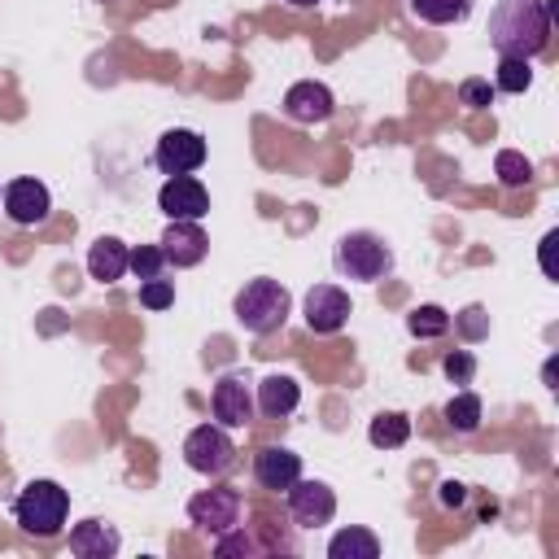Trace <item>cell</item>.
<instances>
[{
  "label": "cell",
  "mask_w": 559,
  "mask_h": 559,
  "mask_svg": "<svg viewBox=\"0 0 559 559\" xmlns=\"http://www.w3.org/2000/svg\"><path fill=\"white\" fill-rule=\"evenodd\" d=\"M293 9H314V4H323V0H288Z\"/></svg>",
  "instance_id": "d6a6232c"
},
{
  "label": "cell",
  "mask_w": 559,
  "mask_h": 559,
  "mask_svg": "<svg viewBox=\"0 0 559 559\" xmlns=\"http://www.w3.org/2000/svg\"><path fill=\"white\" fill-rule=\"evenodd\" d=\"M376 555H380V537L358 524L332 533V542H328V559H376Z\"/></svg>",
  "instance_id": "d6986e66"
},
{
  "label": "cell",
  "mask_w": 559,
  "mask_h": 559,
  "mask_svg": "<svg viewBox=\"0 0 559 559\" xmlns=\"http://www.w3.org/2000/svg\"><path fill=\"white\" fill-rule=\"evenodd\" d=\"M140 306H144V310H166V306H175V280H162V275L140 280Z\"/></svg>",
  "instance_id": "4316f807"
},
{
  "label": "cell",
  "mask_w": 559,
  "mask_h": 559,
  "mask_svg": "<svg viewBox=\"0 0 559 559\" xmlns=\"http://www.w3.org/2000/svg\"><path fill=\"white\" fill-rule=\"evenodd\" d=\"M13 520L31 537H57L70 520V493L57 480H31L13 498Z\"/></svg>",
  "instance_id": "3957f363"
},
{
  "label": "cell",
  "mask_w": 559,
  "mask_h": 559,
  "mask_svg": "<svg viewBox=\"0 0 559 559\" xmlns=\"http://www.w3.org/2000/svg\"><path fill=\"white\" fill-rule=\"evenodd\" d=\"M0 205H4V214H9L17 227H35V223L48 218L52 197H48V188H44L39 179H26V175H22V179H9V183H4Z\"/></svg>",
  "instance_id": "30bf717a"
},
{
  "label": "cell",
  "mask_w": 559,
  "mask_h": 559,
  "mask_svg": "<svg viewBox=\"0 0 559 559\" xmlns=\"http://www.w3.org/2000/svg\"><path fill=\"white\" fill-rule=\"evenodd\" d=\"M493 170H498V179H502L507 188H520V183H528V179H533L528 157H524V153H515V148H502V153L493 157Z\"/></svg>",
  "instance_id": "d4e9b609"
},
{
  "label": "cell",
  "mask_w": 559,
  "mask_h": 559,
  "mask_svg": "<svg viewBox=\"0 0 559 559\" xmlns=\"http://www.w3.org/2000/svg\"><path fill=\"white\" fill-rule=\"evenodd\" d=\"M205 135L192 131V127H170L157 135V148H153V166L170 179V175H192L201 162H205Z\"/></svg>",
  "instance_id": "8992f818"
},
{
  "label": "cell",
  "mask_w": 559,
  "mask_h": 559,
  "mask_svg": "<svg viewBox=\"0 0 559 559\" xmlns=\"http://www.w3.org/2000/svg\"><path fill=\"white\" fill-rule=\"evenodd\" d=\"M231 314H236V323H240L245 332L266 336V332H280V328L288 323V314H293V297H288V288H284L280 280L258 275V280H249V284L236 293Z\"/></svg>",
  "instance_id": "7a4b0ae2"
},
{
  "label": "cell",
  "mask_w": 559,
  "mask_h": 559,
  "mask_svg": "<svg viewBox=\"0 0 559 559\" xmlns=\"http://www.w3.org/2000/svg\"><path fill=\"white\" fill-rule=\"evenodd\" d=\"M188 520H192L197 528H205L210 537H218V533L236 528V520H240V493L227 489V485L201 489V493L188 502Z\"/></svg>",
  "instance_id": "ba28073f"
},
{
  "label": "cell",
  "mask_w": 559,
  "mask_h": 559,
  "mask_svg": "<svg viewBox=\"0 0 559 559\" xmlns=\"http://www.w3.org/2000/svg\"><path fill=\"white\" fill-rule=\"evenodd\" d=\"M162 258L170 262V266H197V262H205V253H210V236L201 231V223H192V218H170V227L162 231Z\"/></svg>",
  "instance_id": "7c38bea8"
},
{
  "label": "cell",
  "mask_w": 559,
  "mask_h": 559,
  "mask_svg": "<svg viewBox=\"0 0 559 559\" xmlns=\"http://www.w3.org/2000/svg\"><path fill=\"white\" fill-rule=\"evenodd\" d=\"M162 266H166L162 245H135V249L127 253V271H131L135 280H153V275H162Z\"/></svg>",
  "instance_id": "484cf974"
},
{
  "label": "cell",
  "mask_w": 559,
  "mask_h": 559,
  "mask_svg": "<svg viewBox=\"0 0 559 559\" xmlns=\"http://www.w3.org/2000/svg\"><path fill=\"white\" fill-rule=\"evenodd\" d=\"M367 437H371L376 450H397V445H406V437H411V419H406L402 411H384V415L371 419Z\"/></svg>",
  "instance_id": "44dd1931"
},
{
  "label": "cell",
  "mask_w": 559,
  "mask_h": 559,
  "mask_svg": "<svg viewBox=\"0 0 559 559\" xmlns=\"http://www.w3.org/2000/svg\"><path fill=\"white\" fill-rule=\"evenodd\" d=\"M284 498H288V515L297 520V528H323V524H332V515H336V493H332L328 480H306V476H297V480L284 489Z\"/></svg>",
  "instance_id": "52a82bcc"
},
{
  "label": "cell",
  "mask_w": 559,
  "mask_h": 559,
  "mask_svg": "<svg viewBox=\"0 0 559 559\" xmlns=\"http://www.w3.org/2000/svg\"><path fill=\"white\" fill-rule=\"evenodd\" d=\"M528 83H533V70H528L524 57H498L493 92H511V96H520V92H528Z\"/></svg>",
  "instance_id": "cb8c5ba5"
},
{
  "label": "cell",
  "mask_w": 559,
  "mask_h": 559,
  "mask_svg": "<svg viewBox=\"0 0 559 559\" xmlns=\"http://www.w3.org/2000/svg\"><path fill=\"white\" fill-rule=\"evenodd\" d=\"M406 332L419 336V341H432V336H445L450 332V314L441 306H415L406 314Z\"/></svg>",
  "instance_id": "603a6c76"
},
{
  "label": "cell",
  "mask_w": 559,
  "mask_h": 559,
  "mask_svg": "<svg viewBox=\"0 0 559 559\" xmlns=\"http://www.w3.org/2000/svg\"><path fill=\"white\" fill-rule=\"evenodd\" d=\"M459 105H467V109H489V105H493V83H489V79H463V83H459Z\"/></svg>",
  "instance_id": "83f0119b"
},
{
  "label": "cell",
  "mask_w": 559,
  "mask_h": 559,
  "mask_svg": "<svg viewBox=\"0 0 559 559\" xmlns=\"http://www.w3.org/2000/svg\"><path fill=\"white\" fill-rule=\"evenodd\" d=\"M127 253H131V245H122L118 236H96L87 249V275L96 284H118L127 275Z\"/></svg>",
  "instance_id": "e0dca14e"
},
{
  "label": "cell",
  "mask_w": 559,
  "mask_h": 559,
  "mask_svg": "<svg viewBox=\"0 0 559 559\" xmlns=\"http://www.w3.org/2000/svg\"><path fill=\"white\" fill-rule=\"evenodd\" d=\"M306 328L310 332H341L345 328V319L354 314V306H349V293L341 288V284H314L310 293H306Z\"/></svg>",
  "instance_id": "8fae6325"
},
{
  "label": "cell",
  "mask_w": 559,
  "mask_h": 559,
  "mask_svg": "<svg viewBox=\"0 0 559 559\" xmlns=\"http://www.w3.org/2000/svg\"><path fill=\"white\" fill-rule=\"evenodd\" d=\"M336 271L345 280H358V284H376L393 271V249L376 236V231H345L336 240Z\"/></svg>",
  "instance_id": "277c9868"
},
{
  "label": "cell",
  "mask_w": 559,
  "mask_h": 559,
  "mask_svg": "<svg viewBox=\"0 0 559 559\" xmlns=\"http://www.w3.org/2000/svg\"><path fill=\"white\" fill-rule=\"evenodd\" d=\"M441 371H445L454 384H467V380L476 376V358H472L467 349H454V354H445V358H441Z\"/></svg>",
  "instance_id": "f546056e"
},
{
  "label": "cell",
  "mask_w": 559,
  "mask_h": 559,
  "mask_svg": "<svg viewBox=\"0 0 559 559\" xmlns=\"http://www.w3.org/2000/svg\"><path fill=\"white\" fill-rule=\"evenodd\" d=\"M454 328L463 332V341H485V336H489V314H485L480 306H467V310L454 319Z\"/></svg>",
  "instance_id": "f1b7e54d"
},
{
  "label": "cell",
  "mask_w": 559,
  "mask_h": 559,
  "mask_svg": "<svg viewBox=\"0 0 559 559\" xmlns=\"http://www.w3.org/2000/svg\"><path fill=\"white\" fill-rule=\"evenodd\" d=\"M550 0H498L489 13V44L498 57H537L550 39Z\"/></svg>",
  "instance_id": "6da1fadb"
},
{
  "label": "cell",
  "mask_w": 559,
  "mask_h": 559,
  "mask_svg": "<svg viewBox=\"0 0 559 559\" xmlns=\"http://www.w3.org/2000/svg\"><path fill=\"white\" fill-rule=\"evenodd\" d=\"M437 498H441V507H459V502H463L467 493H463V485H459V480H441Z\"/></svg>",
  "instance_id": "4dcf8cb0"
},
{
  "label": "cell",
  "mask_w": 559,
  "mask_h": 559,
  "mask_svg": "<svg viewBox=\"0 0 559 559\" xmlns=\"http://www.w3.org/2000/svg\"><path fill=\"white\" fill-rule=\"evenodd\" d=\"M118 546H122V537H118V528L105 524V520H79V524L70 528V550H74L79 559H114Z\"/></svg>",
  "instance_id": "2e32d148"
},
{
  "label": "cell",
  "mask_w": 559,
  "mask_h": 559,
  "mask_svg": "<svg viewBox=\"0 0 559 559\" xmlns=\"http://www.w3.org/2000/svg\"><path fill=\"white\" fill-rule=\"evenodd\" d=\"M301 476V454L297 450H288V445H266V450H258L253 454V480L262 485V489H288L293 480Z\"/></svg>",
  "instance_id": "9a60e30c"
},
{
  "label": "cell",
  "mask_w": 559,
  "mask_h": 559,
  "mask_svg": "<svg viewBox=\"0 0 559 559\" xmlns=\"http://www.w3.org/2000/svg\"><path fill=\"white\" fill-rule=\"evenodd\" d=\"M157 210L166 218H192V223H201L210 214V192H205V183L197 175H170L162 183V192H157Z\"/></svg>",
  "instance_id": "9c48e42d"
},
{
  "label": "cell",
  "mask_w": 559,
  "mask_h": 559,
  "mask_svg": "<svg viewBox=\"0 0 559 559\" xmlns=\"http://www.w3.org/2000/svg\"><path fill=\"white\" fill-rule=\"evenodd\" d=\"M297 402H301V384L293 380V376H262L258 380V411L266 415V419H284V415H293L297 411Z\"/></svg>",
  "instance_id": "ac0fdd59"
},
{
  "label": "cell",
  "mask_w": 559,
  "mask_h": 559,
  "mask_svg": "<svg viewBox=\"0 0 559 559\" xmlns=\"http://www.w3.org/2000/svg\"><path fill=\"white\" fill-rule=\"evenodd\" d=\"M332 109H336V100H332L328 83H319V79H301L284 92V114L293 122H328Z\"/></svg>",
  "instance_id": "5bb4252c"
},
{
  "label": "cell",
  "mask_w": 559,
  "mask_h": 559,
  "mask_svg": "<svg viewBox=\"0 0 559 559\" xmlns=\"http://www.w3.org/2000/svg\"><path fill=\"white\" fill-rule=\"evenodd\" d=\"M445 424H450L454 432H476V428H480V397H476L472 389L454 393V397L445 402Z\"/></svg>",
  "instance_id": "7402d4cb"
},
{
  "label": "cell",
  "mask_w": 559,
  "mask_h": 559,
  "mask_svg": "<svg viewBox=\"0 0 559 559\" xmlns=\"http://www.w3.org/2000/svg\"><path fill=\"white\" fill-rule=\"evenodd\" d=\"M559 240V231H546V240H542V271L546 275H555V262H550V245Z\"/></svg>",
  "instance_id": "1f68e13d"
},
{
  "label": "cell",
  "mask_w": 559,
  "mask_h": 559,
  "mask_svg": "<svg viewBox=\"0 0 559 559\" xmlns=\"http://www.w3.org/2000/svg\"><path fill=\"white\" fill-rule=\"evenodd\" d=\"M406 4L428 26H454V22H463L472 13V0H406Z\"/></svg>",
  "instance_id": "ffe728a7"
},
{
  "label": "cell",
  "mask_w": 559,
  "mask_h": 559,
  "mask_svg": "<svg viewBox=\"0 0 559 559\" xmlns=\"http://www.w3.org/2000/svg\"><path fill=\"white\" fill-rule=\"evenodd\" d=\"M210 411H214V424L223 428H245L253 419V393H249V380L245 376H218L214 393H210Z\"/></svg>",
  "instance_id": "4fadbf2b"
},
{
  "label": "cell",
  "mask_w": 559,
  "mask_h": 559,
  "mask_svg": "<svg viewBox=\"0 0 559 559\" xmlns=\"http://www.w3.org/2000/svg\"><path fill=\"white\" fill-rule=\"evenodd\" d=\"M183 463L201 476H223L236 463V445H231L227 428L223 424H197L183 437Z\"/></svg>",
  "instance_id": "5b68a950"
}]
</instances>
